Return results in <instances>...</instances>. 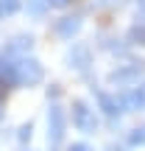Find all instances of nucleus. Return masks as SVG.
<instances>
[{"instance_id": "f257e3e1", "label": "nucleus", "mask_w": 145, "mask_h": 151, "mask_svg": "<svg viewBox=\"0 0 145 151\" xmlns=\"http://www.w3.org/2000/svg\"><path fill=\"white\" fill-rule=\"evenodd\" d=\"M17 84H25V87H34L42 81V65H39L36 59H20L17 62Z\"/></svg>"}, {"instance_id": "1a4fd4ad", "label": "nucleus", "mask_w": 145, "mask_h": 151, "mask_svg": "<svg viewBox=\"0 0 145 151\" xmlns=\"http://www.w3.org/2000/svg\"><path fill=\"white\" fill-rule=\"evenodd\" d=\"M98 101H101V106H103L106 115H117L120 112V101H117V98L106 95V92H98Z\"/></svg>"}, {"instance_id": "2eb2a0df", "label": "nucleus", "mask_w": 145, "mask_h": 151, "mask_svg": "<svg viewBox=\"0 0 145 151\" xmlns=\"http://www.w3.org/2000/svg\"><path fill=\"white\" fill-rule=\"evenodd\" d=\"M6 92H9V84H6V81L0 78V101H3V98H6Z\"/></svg>"}, {"instance_id": "423d86ee", "label": "nucleus", "mask_w": 145, "mask_h": 151, "mask_svg": "<svg viewBox=\"0 0 145 151\" xmlns=\"http://www.w3.org/2000/svg\"><path fill=\"white\" fill-rule=\"evenodd\" d=\"M78 28H81V20H78V17H64V20L56 25V34H59V37H64V39H70Z\"/></svg>"}, {"instance_id": "0eeeda50", "label": "nucleus", "mask_w": 145, "mask_h": 151, "mask_svg": "<svg viewBox=\"0 0 145 151\" xmlns=\"http://www.w3.org/2000/svg\"><path fill=\"white\" fill-rule=\"evenodd\" d=\"M25 50H31V37H20V39H14V42L6 48L3 62H6V59H11V56H17V53H25Z\"/></svg>"}, {"instance_id": "f3484780", "label": "nucleus", "mask_w": 145, "mask_h": 151, "mask_svg": "<svg viewBox=\"0 0 145 151\" xmlns=\"http://www.w3.org/2000/svg\"><path fill=\"white\" fill-rule=\"evenodd\" d=\"M137 3H140V9H145V0H137Z\"/></svg>"}, {"instance_id": "f03ea898", "label": "nucleus", "mask_w": 145, "mask_h": 151, "mask_svg": "<svg viewBox=\"0 0 145 151\" xmlns=\"http://www.w3.org/2000/svg\"><path fill=\"white\" fill-rule=\"evenodd\" d=\"M61 137H64V112H61V106H50L48 112V140L53 143H61Z\"/></svg>"}, {"instance_id": "9d476101", "label": "nucleus", "mask_w": 145, "mask_h": 151, "mask_svg": "<svg viewBox=\"0 0 145 151\" xmlns=\"http://www.w3.org/2000/svg\"><path fill=\"white\" fill-rule=\"evenodd\" d=\"M20 9V0H0V14H14Z\"/></svg>"}, {"instance_id": "9b49d317", "label": "nucleus", "mask_w": 145, "mask_h": 151, "mask_svg": "<svg viewBox=\"0 0 145 151\" xmlns=\"http://www.w3.org/2000/svg\"><path fill=\"white\" fill-rule=\"evenodd\" d=\"M129 143L131 146H145V129H134L129 134Z\"/></svg>"}, {"instance_id": "7ed1b4c3", "label": "nucleus", "mask_w": 145, "mask_h": 151, "mask_svg": "<svg viewBox=\"0 0 145 151\" xmlns=\"http://www.w3.org/2000/svg\"><path fill=\"white\" fill-rule=\"evenodd\" d=\"M73 123L78 126L81 132H95V115L89 112L84 101H75L73 104Z\"/></svg>"}, {"instance_id": "dca6fc26", "label": "nucleus", "mask_w": 145, "mask_h": 151, "mask_svg": "<svg viewBox=\"0 0 145 151\" xmlns=\"http://www.w3.org/2000/svg\"><path fill=\"white\" fill-rule=\"evenodd\" d=\"M48 3H50V6H56V9H61V6H67L70 0H48Z\"/></svg>"}, {"instance_id": "20e7f679", "label": "nucleus", "mask_w": 145, "mask_h": 151, "mask_svg": "<svg viewBox=\"0 0 145 151\" xmlns=\"http://www.w3.org/2000/svg\"><path fill=\"white\" fill-rule=\"evenodd\" d=\"M142 76V65H126V67H117L109 78L114 81V84H126V81H134Z\"/></svg>"}, {"instance_id": "ddd939ff", "label": "nucleus", "mask_w": 145, "mask_h": 151, "mask_svg": "<svg viewBox=\"0 0 145 151\" xmlns=\"http://www.w3.org/2000/svg\"><path fill=\"white\" fill-rule=\"evenodd\" d=\"M67 151H89V146H86V143H73Z\"/></svg>"}, {"instance_id": "39448f33", "label": "nucleus", "mask_w": 145, "mask_h": 151, "mask_svg": "<svg viewBox=\"0 0 145 151\" xmlns=\"http://www.w3.org/2000/svg\"><path fill=\"white\" fill-rule=\"evenodd\" d=\"M120 106L123 109H145V84L131 90L129 95H123L120 98Z\"/></svg>"}, {"instance_id": "4468645a", "label": "nucleus", "mask_w": 145, "mask_h": 151, "mask_svg": "<svg viewBox=\"0 0 145 151\" xmlns=\"http://www.w3.org/2000/svg\"><path fill=\"white\" fill-rule=\"evenodd\" d=\"M28 137H31V126H22L20 129V140H28Z\"/></svg>"}, {"instance_id": "f8f14e48", "label": "nucleus", "mask_w": 145, "mask_h": 151, "mask_svg": "<svg viewBox=\"0 0 145 151\" xmlns=\"http://www.w3.org/2000/svg\"><path fill=\"white\" fill-rule=\"evenodd\" d=\"M131 42L145 45V25H134V28H131Z\"/></svg>"}, {"instance_id": "6e6552de", "label": "nucleus", "mask_w": 145, "mask_h": 151, "mask_svg": "<svg viewBox=\"0 0 145 151\" xmlns=\"http://www.w3.org/2000/svg\"><path fill=\"white\" fill-rule=\"evenodd\" d=\"M70 62H73V67H78V70H84V67L89 65V50H86L84 45H78V48H73V53H70Z\"/></svg>"}]
</instances>
